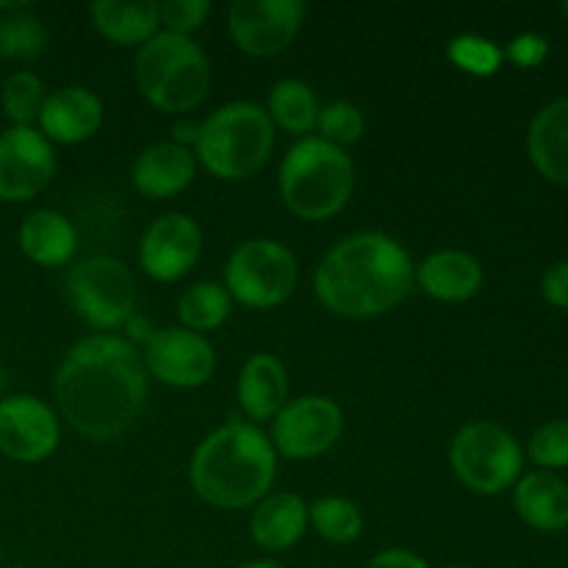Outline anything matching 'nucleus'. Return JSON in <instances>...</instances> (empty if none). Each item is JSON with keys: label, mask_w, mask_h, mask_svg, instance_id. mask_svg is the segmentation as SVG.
Listing matches in <instances>:
<instances>
[{"label": "nucleus", "mask_w": 568, "mask_h": 568, "mask_svg": "<svg viewBox=\"0 0 568 568\" xmlns=\"http://www.w3.org/2000/svg\"><path fill=\"white\" fill-rule=\"evenodd\" d=\"M530 458L532 464L549 469H566L568 466V422L555 419L538 427L536 436L530 438Z\"/></svg>", "instance_id": "nucleus-32"}, {"label": "nucleus", "mask_w": 568, "mask_h": 568, "mask_svg": "<svg viewBox=\"0 0 568 568\" xmlns=\"http://www.w3.org/2000/svg\"><path fill=\"white\" fill-rule=\"evenodd\" d=\"M125 325H128V333H131V338H136V342H144V344H148L155 333L153 327L148 325V320H139V316H131Z\"/></svg>", "instance_id": "nucleus-37"}, {"label": "nucleus", "mask_w": 568, "mask_h": 568, "mask_svg": "<svg viewBox=\"0 0 568 568\" xmlns=\"http://www.w3.org/2000/svg\"><path fill=\"white\" fill-rule=\"evenodd\" d=\"M527 150L547 181L568 186V98L538 111L527 133Z\"/></svg>", "instance_id": "nucleus-19"}, {"label": "nucleus", "mask_w": 568, "mask_h": 568, "mask_svg": "<svg viewBox=\"0 0 568 568\" xmlns=\"http://www.w3.org/2000/svg\"><path fill=\"white\" fill-rule=\"evenodd\" d=\"M308 519L316 527V532L331 544H353L364 530L361 510L353 503L338 497H327L311 505Z\"/></svg>", "instance_id": "nucleus-27"}, {"label": "nucleus", "mask_w": 568, "mask_h": 568, "mask_svg": "<svg viewBox=\"0 0 568 568\" xmlns=\"http://www.w3.org/2000/svg\"><path fill=\"white\" fill-rule=\"evenodd\" d=\"M300 0H239L231 6L227 28L236 48L247 55H275L294 42L303 26Z\"/></svg>", "instance_id": "nucleus-10"}, {"label": "nucleus", "mask_w": 568, "mask_h": 568, "mask_svg": "<svg viewBox=\"0 0 568 568\" xmlns=\"http://www.w3.org/2000/svg\"><path fill=\"white\" fill-rule=\"evenodd\" d=\"M59 447V419L28 394L0 399V453L20 464H37Z\"/></svg>", "instance_id": "nucleus-14"}, {"label": "nucleus", "mask_w": 568, "mask_h": 568, "mask_svg": "<svg viewBox=\"0 0 568 568\" xmlns=\"http://www.w3.org/2000/svg\"><path fill=\"white\" fill-rule=\"evenodd\" d=\"M0 564H3V549H0Z\"/></svg>", "instance_id": "nucleus-42"}, {"label": "nucleus", "mask_w": 568, "mask_h": 568, "mask_svg": "<svg viewBox=\"0 0 568 568\" xmlns=\"http://www.w3.org/2000/svg\"><path fill=\"white\" fill-rule=\"evenodd\" d=\"M314 286L327 311L366 320L386 314L408 297L414 264L386 233H355L322 258Z\"/></svg>", "instance_id": "nucleus-2"}, {"label": "nucleus", "mask_w": 568, "mask_h": 568, "mask_svg": "<svg viewBox=\"0 0 568 568\" xmlns=\"http://www.w3.org/2000/svg\"><path fill=\"white\" fill-rule=\"evenodd\" d=\"M547 53L549 42L544 37H538V33H521V37H516L514 42L508 44V50H505V55H508L516 67H521V70L544 64Z\"/></svg>", "instance_id": "nucleus-34"}, {"label": "nucleus", "mask_w": 568, "mask_h": 568, "mask_svg": "<svg viewBox=\"0 0 568 568\" xmlns=\"http://www.w3.org/2000/svg\"><path fill=\"white\" fill-rule=\"evenodd\" d=\"M544 300L555 308H568V261H558L541 281Z\"/></svg>", "instance_id": "nucleus-35"}, {"label": "nucleus", "mask_w": 568, "mask_h": 568, "mask_svg": "<svg viewBox=\"0 0 568 568\" xmlns=\"http://www.w3.org/2000/svg\"><path fill=\"white\" fill-rule=\"evenodd\" d=\"M308 525V508L297 494H275L264 499L253 516V538L266 552L292 549Z\"/></svg>", "instance_id": "nucleus-22"}, {"label": "nucleus", "mask_w": 568, "mask_h": 568, "mask_svg": "<svg viewBox=\"0 0 568 568\" xmlns=\"http://www.w3.org/2000/svg\"><path fill=\"white\" fill-rule=\"evenodd\" d=\"M0 388H3V372H0Z\"/></svg>", "instance_id": "nucleus-40"}, {"label": "nucleus", "mask_w": 568, "mask_h": 568, "mask_svg": "<svg viewBox=\"0 0 568 568\" xmlns=\"http://www.w3.org/2000/svg\"><path fill=\"white\" fill-rule=\"evenodd\" d=\"M55 170L48 139L33 128L0 133V200L22 203L42 192Z\"/></svg>", "instance_id": "nucleus-12"}, {"label": "nucleus", "mask_w": 568, "mask_h": 568, "mask_svg": "<svg viewBox=\"0 0 568 568\" xmlns=\"http://www.w3.org/2000/svg\"><path fill=\"white\" fill-rule=\"evenodd\" d=\"M200 247H203V233L197 222L186 214H166L148 227L139 258L150 277L170 283L197 264Z\"/></svg>", "instance_id": "nucleus-15"}, {"label": "nucleus", "mask_w": 568, "mask_h": 568, "mask_svg": "<svg viewBox=\"0 0 568 568\" xmlns=\"http://www.w3.org/2000/svg\"><path fill=\"white\" fill-rule=\"evenodd\" d=\"M242 568H283V566L275 564V560H255V564H247Z\"/></svg>", "instance_id": "nucleus-39"}, {"label": "nucleus", "mask_w": 568, "mask_h": 568, "mask_svg": "<svg viewBox=\"0 0 568 568\" xmlns=\"http://www.w3.org/2000/svg\"><path fill=\"white\" fill-rule=\"evenodd\" d=\"M67 288H70L78 316L98 331H114L133 316L136 281L122 261L109 258V255L81 261L70 272Z\"/></svg>", "instance_id": "nucleus-8"}, {"label": "nucleus", "mask_w": 568, "mask_h": 568, "mask_svg": "<svg viewBox=\"0 0 568 568\" xmlns=\"http://www.w3.org/2000/svg\"><path fill=\"white\" fill-rule=\"evenodd\" d=\"M449 460L458 480L475 494H503L521 475V449L494 422H471L453 438Z\"/></svg>", "instance_id": "nucleus-7"}, {"label": "nucleus", "mask_w": 568, "mask_h": 568, "mask_svg": "<svg viewBox=\"0 0 568 568\" xmlns=\"http://www.w3.org/2000/svg\"><path fill=\"white\" fill-rule=\"evenodd\" d=\"M92 22L109 42L144 44L159 28V3H120V0H98L92 6Z\"/></svg>", "instance_id": "nucleus-24"}, {"label": "nucleus", "mask_w": 568, "mask_h": 568, "mask_svg": "<svg viewBox=\"0 0 568 568\" xmlns=\"http://www.w3.org/2000/svg\"><path fill=\"white\" fill-rule=\"evenodd\" d=\"M225 283L247 308H275L297 286V261L272 239L244 242L225 266Z\"/></svg>", "instance_id": "nucleus-9"}, {"label": "nucleus", "mask_w": 568, "mask_h": 568, "mask_svg": "<svg viewBox=\"0 0 568 568\" xmlns=\"http://www.w3.org/2000/svg\"><path fill=\"white\" fill-rule=\"evenodd\" d=\"M209 0H166L159 6V20L164 22L166 31L186 37L189 31H197L209 17Z\"/></svg>", "instance_id": "nucleus-33"}, {"label": "nucleus", "mask_w": 568, "mask_h": 568, "mask_svg": "<svg viewBox=\"0 0 568 568\" xmlns=\"http://www.w3.org/2000/svg\"><path fill=\"white\" fill-rule=\"evenodd\" d=\"M342 436V410L327 397L292 399L275 416L272 447L292 460L325 455Z\"/></svg>", "instance_id": "nucleus-11"}, {"label": "nucleus", "mask_w": 568, "mask_h": 568, "mask_svg": "<svg viewBox=\"0 0 568 568\" xmlns=\"http://www.w3.org/2000/svg\"><path fill=\"white\" fill-rule=\"evenodd\" d=\"M369 568H430L427 560H422L419 555L410 552V549H386V552L375 555Z\"/></svg>", "instance_id": "nucleus-36"}, {"label": "nucleus", "mask_w": 568, "mask_h": 568, "mask_svg": "<svg viewBox=\"0 0 568 568\" xmlns=\"http://www.w3.org/2000/svg\"><path fill=\"white\" fill-rule=\"evenodd\" d=\"M316 128L322 131V139L327 144H353L358 142L361 133H364V114L358 111V105L347 103V100H336V103L320 109V120Z\"/></svg>", "instance_id": "nucleus-31"}, {"label": "nucleus", "mask_w": 568, "mask_h": 568, "mask_svg": "<svg viewBox=\"0 0 568 568\" xmlns=\"http://www.w3.org/2000/svg\"><path fill=\"white\" fill-rule=\"evenodd\" d=\"M355 170L349 155L325 139H303L281 164L283 203L300 220L322 222L336 216L353 194Z\"/></svg>", "instance_id": "nucleus-4"}, {"label": "nucleus", "mask_w": 568, "mask_h": 568, "mask_svg": "<svg viewBox=\"0 0 568 568\" xmlns=\"http://www.w3.org/2000/svg\"><path fill=\"white\" fill-rule=\"evenodd\" d=\"M288 377L281 361L270 353L253 355L239 377V403L253 422L275 419L286 405Z\"/></svg>", "instance_id": "nucleus-21"}, {"label": "nucleus", "mask_w": 568, "mask_h": 568, "mask_svg": "<svg viewBox=\"0 0 568 568\" xmlns=\"http://www.w3.org/2000/svg\"><path fill=\"white\" fill-rule=\"evenodd\" d=\"M197 133H200V125H194V122H181V125L175 128V142L183 144V148H186L189 142L197 144Z\"/></svg>", "instance_id": "nucleus-38"}, {"label": "nucleus", "mask_w": 568, "mask_h": 568, "mask_svg": "<svg viewBox=\"0 0 568 568\" xmlns=\"http://www.w3.org/2000/svg\"><path fill=\"white\" fill-rule=\"evenodd\" d=\"M514 505L532 530H564L568 525V483L552 471H532L516 486Z\"/></svg>", "instance_id": "nucleus-20"}, {"label": "nucleus", "mask_w": 568, "mask_h": 568, "mask_svg": "<svg viewBox=\"0 0 568 568\" xmlns=\"http://www.w3.org/2000/svg\"><path fill=\"white\" fill-rule=\"evenodd\" d=\"M44 105V87L33 72H14L3 83V111L14 128H31Z\"/></svg>", "instance_id": "nucleus-29"}, {"label": "nucleus", "mask_w": 568, "mask_h": 568, "mask_svg": "<svg viewBox=\"0 0 568 568\" xmlns=\"http://www.w3.org/2000/svg\"><path fill=\"white\" fill-rule=\"evenodd\" d=\"M144 366L150 375L175 388H197L211 381L216 369L214 347L200 333L183 327L155 331L144 349Z\"/></svg>", "instance_id": "nucleus-13"}, {"label": "nucleus", "mask_w": 568, "mask_h": 568, "mask_svg": "<svg viewBox=\"0 0 568 568\" xmlns=\"http://www.w3.org/2000/svg\"><path fill=\"white\" fill-rule=\"evenodd\" d=\"M275 144L272 120L255 103H227L200 125L197 155L211 175L242 181L266 164Z\"/></svg>", "instance_id": "nucleus-6"}, {"label": "nucleus", "mask_w": 568, "mask_h": 568, "mask_svg": "<svg viewBox=\"0 0 568 568\" xmlns=\"http://www.w3.org/2000/svg\"><path fill=\"white\" fill-rule=\"evenodd\" d=\"M270 120H275L283 131L288 133H311L320 120V103H316L311 87H305L303 81H281L270 94Z\"/></svg>", "instance_id": "nucleus-25"}, {"label": "nucleus", "mask_w": 568, "mask_h": 568, "mask_svg": "<svg viewBox=\"0 0 568 568\" xmlns=\"http://www.w3.org/2000/svg\"><path fill=\"white\" fill-rule=\"evenodd\" d=\"M449 61H453L458 70L469 72V75L486 78L503 67L505 53L491 42V39L475 37V33H464V37H455L449 42Z\"/></svg>", "instance_id": "nucleus-30"}, {"label": "nucleus", "mask_w": 568, "mask_h": 568, "mask_svg": "<svg viewBox=\"0 0 568 568\" xmlns=\"http://www.w3.org/2000/svg\"><path fill=\"white\" fill-rule=\"evenodd\" d=\"M20 247L33 264L61 266L78 247L75 227L55 211H33L20 225Z\"/></svg>", "instance_id": "nucleus-23"}, {"label": "nucleus", "mask_w": 568, "mask_h": 568, "mask_svg": "<svg viewBox=\"0 0 568 568\" xmlns=\"http://www.w3.org/2000/svg\"><path fill=\"white\" fill-rule=\"evenodd\" d=\"M44 42H48L44 26L37 17L28 14V11L17 9L14 14L0 20V55H3V59H37L44 50Z\"/></svg>", "instance_id": "nucleus-28"}, {"label": "nucleus", "mask_w": 568, "mask_h": 568, "mask_svg": "<svg viewBox=\"0 0 568 568\" xmlns=\"http://www.w3.org/2000/svg\"><path fill=\"white\" fill-rule=\"evenodd\" d=\"M194 178L192 150L178 142H161L144 150L133 164V183L148 197H172Z\"/></svg>", "instance_id": "nucleus-18"}, {"label": "nucleus", "mask_w": 568, "mask_h": 568, "mask_svg": "<svg viewBox=\"0 0 568 568\" xmlns=\"http://www.w3.org/2000/svg\"><path fill=\"white\" fill-rule=\"evenodd\" d=\"M564 11H566V17H568V3H564Z\"/></svg>", "instance_id": "nucleus-43"}, {"label": "nucleus", "mask_w": 568, "mask_h": 568, "mask_svg": "<svg viewBox=\"0 0 568 568\" xmlns=\"http://www.w3.org/2000/svg\"><path fill=\"white\" fill-rule=\"evenodd\" d=\"M422 292L442 303H464L471 300L483 286V266L475 255L460 250H442L422 261L414 272Z\"/></svg>", "instance_id": "nucleus-17"}, {"label": "nucleus", "mask_w": 568, "mask_h": 568, "mask_svg": "<svg viewBox=\"0 0 568 568\" xmlns=\"http://www.w3.org/2000/svg\"><path fill=\"white\" fill-rule=\"evenodd\" d=\"M103 122V103L83 87H67L44 98L39 125L42 136L61 144H78L94 136Z\"/></svg>", "instance_id": "nucleus-16"}, {"label": "nucleus", "mask_w": 568, "mask_h": 568, "mask_svg": "<svg viewBox=\"0 0 568 568\" xmlns=\"http://www.w3.org/2000/svg\"><path fill=\"white\" fill-rule=\"evenodd\" d=\"M136 83L159 111L186 114L209 94L211 67L192 39L164 31L139 50Z\"/></svg>", "instance_id": "nucleus-5"}, {"label": "nucleus", "mask_w": 568, "mask_h": 568, "mask_svg": "<svg viewBox=\"0 0 568 568\" xmlns=\"http://www.w3.org/2000/svg\"><path fill=\"white\" fill-rule=\"evenodd\" d=\"M148 397V366L131 342L92 336L67 353L55 375L61 416L92 442H109L136 422Z\"/></svg>", "instance_id": "nucleus-1"}, {"label": "nucleus", "mask_w": 568, "mask_h": 568, "mask_svg": "<svg viewBox=\"0 0 568 568\" xmlns=\"http://www.w3.org/2000/svg\"><path fill=\"white\" fill-rule=\"evenodd\" d=\"M447 568H471V566H447Z\"/></svg>", "instance_id": "nucleus-41"}, {"label": "nucleus", "mask_w": 568, "mask_h": 568, "mask_svg": "<svg viewBox=\"0 0 568 568\" xmlns=\"http://www.w3.org/2000/svg\"><path fill=\"white\" fill-rule=\"evenodd\" d=\"M189 477L214 508H250L275 480V447L255 425L231 422L200 444Z\"/></svg>", "instance_id": "nucleus-3"}, {"label": "nucleus", "mask_w": 568, "mask_h": 568, "mask_svg": "<svg viewBox=\"0 0 568 568\" xmlns=\"http://www.w3.org/2000/svg\"><path fill=\"white\" fill-rule=\"evenodd\" d=\"M178 314L192 333L216 331L231 314V297L216 283H197L181 297Z\"/></svg>", "instance_id": "nucleus-26"}]
</instances>
